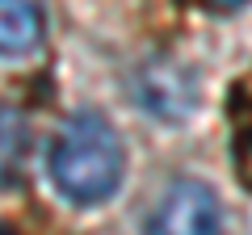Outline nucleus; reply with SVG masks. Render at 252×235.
Masks as SVG:
<instances>
[{
	"instance_id": "nucleus-1",
	"label": "nucleus",
	"mask_w": 252,
	"mask_h": 235,
	"mask_svg": "<svg viewBox=\"0 0 252 235\" xmlns=\"http://www.w3.org/2000/svg\"><path fill=\"white\" fill-rule=\"evenodd\" d=\"M46 172H51V185L59 189V198H67L72 206L109 202L126 172V147L114 122L93 109L72 114L51 139Z\"/></svg>"
},
{
	"instance_id": "nucleus-3",
	"label": "nucleus",
	"mask_w": 252,
	"mask_h": 235,
	"mask_svg": "<svg viewBox=\"0 0 252 235\" xmlns=\"http://www.w3.org/2000/svg\"><path fill=\"white\" fill-rule=\"evenodd\" d=\"M143 235H223V206L210 185L181 176L156 198Z\"/></svg>"
},
{
	"instance_id": "nucleus-6",
	"label": "nucleus",
	"mask_w": 252,
	"mask_h": 235,
	"mask_svg": "<svg viewBox=\"0 0 252 235\" xmlns=\"http://www.w3.org/2000/svg\"><path fill=\"white\" fill-rule=\"evenodd\" d=\"M231 160H235V172H240V181L252 189V126L235 135V143H231Z\"/></svg>"
},
{
	"instance_id": "nucleus-2",
	"label": "nucleus",
	"mask_w": 252,
	"mask_h": 235,
	"mask_svg": "<svg viewBox=\"0 0 252 235\" xmlns=\"http://www.w3.org/2000/svg\"><path fill=\"white\" fill-rule=\"evenodd\" d=\"M198 72L177 55H152L130 72V97L156 122H185L198 109Z\"/></svg>"
},
{
	"instance_id": "nucleus-5",
	"label": "nucleus",
	"mask_w": 252,
	"mask_h": 235,
	"mask_svg": "<svg viewBox=\"0 0 252 235\" xmlns=\"http://www.w3.org/2000/svg\"><path fill=\"white\" fill-rule=\"evenodd\" d=\"M30 160V122L17 105H0V189H17Z\"/></svg>"
},
{
	"instance_id": "nucleus-4",
	"label": "nucleus",
	"mask_w": 252,
	"mask_h": 235,
	"mask_svg": "<svg viewBox=\"0 0 252 235\" xmlns=\"http://www.w3.org/2000/svg\"><path fill=\"white\" fill-rule=\"evenodd\" d=\"M46 17L30 0H0V59H21L42 42Z\"/></svg>"
}]
</instances>
